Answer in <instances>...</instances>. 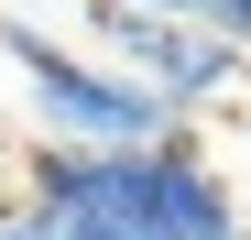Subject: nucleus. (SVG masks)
I'll return each mask as SVG.
<instances>
[{"mask_svg": "<svg viewBox=\"0 0 251 240\" xmlns=\"http://www.w3.org/2000/svg\"><path fill=\"white\" fill-rule=\"evenodd\" d=\"M99 33H109L120 55H131V76H142L164 109L240 88V44H219L207 22H153V11H131V0H109V11H99Z\"/></svg>", "mask_w": 251, "mask_h": 240, "instance_id": "obj_2", "label": "nucleus"}, {"mask_svg": "<svg viewBox=\"0 0 251 240\" xmlns=\"http://www.w3.org/2000/svg\"><path fill=\"white\" fill-rule=\"evenodd\" d=\"M0 66H22V76H44V66H55V44H44L33 22H11V11H0Z\"/></svg>", "mask_w": 251, "mask_h": 240, "instance_id": "obj_3", "label": "nucleus"}, {"mask_svg": "<svg viewBox=\"0 0 251 240\" xmlns=\"http://www.w3.org/2000/svg\"><path fill=\"white\" fill-rule=\"evenodd\" d=\"M0 240H44V218H33V208H22V218H0Z\"/></svg>", "mask_w": 251, "mask_h": 240, "instance_id": "obj_6", "label": "nucleus"}, {"mask_svg": "<svg viewBox=\"0 0 251 240\" xmlns=\"http://www.w3.org/2000/svg\"><path fill=\"white\" fill-rule=\"evenodd\" d=\"M131 11H153V22H207V0H131Z\"/></svg>", "mask_w": 251, "mask_h": 240, "instance_id": "obj_5", "label": "nucleus"}, {"mask_svg": "<svg viewBox=\"0 0 251 240\" xmlns=\"http://www.w3.org/2000/svg\"><path fill=\"white\" fill-rule=\"evenodd\" d=\"M33 109L55 120L66 153H153V142H175V109H164L142 76H99L76 55H55L33 76Z\"/></svg>", "mask_w": 251, "mask_h": 240, "instance_id": "obj_1", "label": "nucleus"}, {"mask_svg": "<svg viewBox=\"0 0 251 240\" xmlns=\"http://www.w3.org/2000/svg\"><path fill=\"white\" fill-rule=\"evenodd\" d=\"M207 33H219V44H240V55H251V0H207Z\"/></svg>", "mask_w": 251, "mask_h": 240, "instance_id": "obj_4", "label": "nucleus"}]
</instances>
